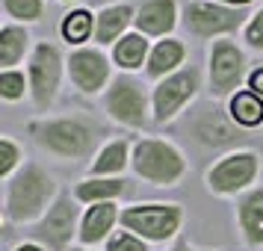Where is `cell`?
I'll use <instances>...</instances> for the list:
<instances>
[{"instance_id":"obj_10","label":"cell","mask_w":263,"mask_h":251,"mask_svg":"<svg viewBox=\"0 0 263 251\" xmlns=\"http://www.w3.org/2000/svg\"><path fill=\"white\" fill-rule=\"evenodd\" d=\"M68 74V56L57 42H36L27 60V80H30V101L39 112H48L60 98L62 77Z\"/></svg>"},{"instance_id":"obj_15","label":"cell","mask_w":263,"mask_h":251,"mask_svg":"<svg viewBox=\"0 0 263 251\" xmlns=\"http://www.w3.org/2000/svg\"><path fill=\"white\" fill-rule=\"evenodd\" d=\"M116 225H121V207L116 201L86 207L83 219H80V237H77V245H83V248L107 245V239L116 234Z\"/></svg>"},{"instance_id":"obj_26","label":"cell","mask_w":263,"mask_h":251,"mask_svg":"<svg viewBox=\"0 0 263 251\" xmlns=\"http://www.w3.org/2000/svg\"><path fill=\"white\" fill-rule=\"evenodd\" d=\"M30 95V80H27V68H9V71H0V98L18 104Z\"/></svg>"},{"instance_id":"obj_20","label":"cell","mask_w":263,"mask_h":251,"mask_svg":"<svg viewBox=\"0 0 263 251\" xmlns=\"http://www.w3.org/2000/svg\"><path fill=\"white\" fill-rule=\"evenodd\" d=\"M151 48H154L151 38L142 36V33H136V30H130L127 36H121L119 42L109 48V60H112V65H116L121 74H133V71H139V68L148 65Z\"/></svg>"},{"instance_id":"obj_36","label":"cell","mask_w":263,"mask_h":251,"mask_svg":"<svg viewBox=\"0 0 263 251\" xmlns=\"http://www.w3.org/2000/svg\"><path fill=\"white\" fill-rule=\"evenodd\" d=\"M60 3H74V0H60Z\"/></svg>"},{"instance_id":"obj_19","label":"cell","mask_w":263,"mask_h":251,"mask_svg":"<svg viewBox=\"0 0 263 251\" xmlns=\"http://www.w3.org/2000/svg\"><path fill=\"white\" fill-rule=\"evenodd\" d=\"M186 45L180 42V38H160V42H154V48H151V56H148V65H145V77L148 80H154V83H160V80H166L168 74L180 71L183 65H186Z\"/></svg>"},{"instance_id":"obj_23","label":"cell","mask_w":263,"mask_h":251,"mask_svg":"<svg viewBox=\"0 0 263 251\" xmlns=\"http://www.w3.org/2000/svg\"><path fill=\"white\" fill-rule=\"evenodd\" d=\"M60 36L62 42H68V48H86V42L95 38V12L86 9V6H77L71 12L62 15L60 21Z\"/></svg>"},{"instance_id":"obj_22","label":"cell","mask_w":263,"mask_h":251,"mask_svg":"<svg viewBox=\"0 0 263 251\" xmlns=\"http://www.w3.org/2000/svg\"><path fill=\"white\" fill-rule=\"evenodd\" d=\"M127 189H130V183L124 178H89V175H86L83 180L74 183L71 195L83 204V207H92V204L119 201V198L127 195Z\"/></svg>"},{"instance_id":"obj_2","label":"cell","mask_w":263,"mask_h":251,"mask_svg":"<svg viewBox=\"0 0 263 251\" xmlns=\"http://www.w3.org/2000/svg\"><path fill=\"white\" fill-rule=\"evenodd\" d=\"M175 130L183 133L198 151L216 154V157L239 151V148L246 145V139H249V133L231 119L228 107L222 101H216V98L195 101V104L175 121Z\"/></svg>"},{"instance_id":"obj_6","label":"cell","mask_w":263,"mask_h":251,"mask_svg":"<svg viewBox=\"0 0 263 251\" xmlns=\"http://www.w3.org/2000/svg\"><path fill=\"white\" fill-rule=\"evenodd\" d=\"M249 18V9L225 6L219 0H186L180 12V24L192 38L216 42V38H234L237 33H242Z\"/></svg>"},{"instance_id":"obj_35","label":"cell","mask_w":263,"mask_h":251,"mask_svg":"<svg viewBox=\"0 0 263 251\" xmlns=\"http://www.w3.org/2000/svg\"><path fill=\"white\" fill-rule=\"evenodd\" d=\"M71 251H98V248H83V245H74Z\"/></svg>"},{"instance_id":"obj_32","label":"cell","mask_w":263,"mask_h":251,"mask_svg":"<svg viewBox=\"0 0 263 251\" xmlns=\"http://www.w3.org/2000/svg\"><path fill=\"white\" fill-rule=\"evenodd\" d=\"M12 251H48L45 245H39V242H33V239H24L21 245H15Z\"/></svg>"},{"instance_id":"obj_16","label":"cell","mask_w":263,"mask_h":251,"mask_svg":"<svg viewBox=\"0 0 263 251\" xmlns=\"http://www.w3.org/2000/svg\"><path fill=\"white\" fill-rule=\"evenodd\" d=\"M133 136H109L89 163V178H124L133 157Z\"/></svg>"},{"instance_id":"obj_25","label":"cell","mask_w":263,"mask_h":251,"mask_svg":"<svg viewBox=\"0 0 263 251\" xmlns=\"http://www.w3.org/2000/svg\"><path fill=\"white\" fill-rule=\"evenodd\" d=\"M3 3V15L6 21H15V24H39L45 18V0H0Z\"/></svg>"},{"instance_id":"obj_24","label":"cell","mask_w":263,"mask_h":251,"mask_svg":"<svg viewBox=\"0 0 263 251\" xmlns=\"http://www.w3.org/2000/svg\"><path fill=\"white\" fill-rule=\"evenodd\" d=\"M225 107L231 112V119L237 121L246 133L263 124V98L254 95L251 89H239L237 95H231L225 101Z\"/></svg>"},{"instance_id":"obj_3","label":"cell","mask_w":263,"mask_h":251,"mask_svg":"<svg viewBox=\"0 0 263 251\" xmlns=\"http://www.w3.org/2000/svg\"><path fill=\"white\" fill-rule=\"evenodd\" d=\"M3 219L6 225L33 227L42 216L50 210V204L60 198V183L48 175V168L39 163H24V168L3 180Z\"/></svg>"},{"instance_id":"obj_28","label":"cell","mask_w":263,"mask_h":251,"mask_svg":"<svg viewBox=\"0 0 263 251\" xmlns=\"http://www.w3.org/2000/svg\"><path fill=\"white\" fill-rule=\"evenodd\" d=\"M104 251H151V242H145L142 237H136V234H130V230L119 227V230L107 239Z\"/></svg>"},{"instance_id":"obj_14","label":"cell","mask_w":263,"mask_h":251,"mask_svg":"<svg viewBox=\"0 0 263 251\" xmlns=\"http://www.w3.org/2000/svg\"><path fill=\"white\" fill-rule=\"evenodd\" d=\"M180 9L178 0H139L136 3V21L133 30L148 38H172L180 24Z\"/></svg>"},{"instance_id":"obj_7","label":"cell","mask_w":263,"mask_h":251,"mask_svg":"<svg viewBox=\"0 0 263 251\" xmlns=\"http://www.w3.org/2000/svg\"><path fill=\"white\" fill-rule=\"evenodd\" d=\"M186 210L178 201H145L121 207V225L145 242H175L183 230Z\"/></svg>"},{"instance_id":"obj_29","label":"cell","mask_w":263,"mask_h":251,"mask_svg":"<svg viewBox=\"0 0 263 251\" xmlns=\"http://www.w3.org/2000/svg\"><path fill=\"white\" fill-rule=\"evenodd\" d=\"M242 36V45L249 50H254V53H263V3L251 12L249 24H246V30L239 33Z\"/></svg>"},{"instance_id":"obj_17","label":"cell","mask_w":263,"mask_h":251,"mask_svg":"<svg viewBox=\"0 0 263 251\" xmlns=\"http://www.w3.org/2000/svg\"><path fill=\"white\" fill-rule=\"evenodd\" d=\"M136 21V6L133 3H112L101 6L95 12V45L98 48H112L121 36H127Z\"/></svg>"},{"instance_id":"obj_27","label":"cell","mask_w":263,"mask_h":251,"mask_svg":"<svg viewBox=\"0 0 263 251\" xmlns=\"http://www.w3.org/2000/svg\"><path fill=\"white\" fill-rule=\"evenodd\" d=\"M24 148L15 142L12 136H0V178L9 180L24 168Z\"/></svg>"},{"instance_id":"obj_30","label":"cell","mask_w":263,"mask_h":251,"mask_svg":"<svg viewBox=\"0 0 263 251\" xmlns=\"http://www.w3.org/2000/svg\"><path fill=\"white\" fill-rule=\"evenodd\" d=\"M166 251H231V248H201V245H195L190 237H183V234H180V237L175 239Z\"/></svg>"},{"instance_id":"obj_12","label":"cell","mask_w":263,"mask_h":251,"mask_svg":"<svg viewBox=\"0 0 263 251\" xmlns=\"http://www.w3.org/2000/svg\"><path fill=\"white\" fill-rule=\"evenodd\" d=\"M80 219H83L80 201L71 192H60V198L50 204V210L27 234L33 242L45 245L48 251H71L80 237Z\"/></svg>"},{"instance_id":"obj_34","label":"cell","mask_w":263,"mask_h":251,"mask_svg":"<svg viewBox=\"0 0 263 251\" xmlns=\"http://www.w3.org/2000/svg\"><path fill=\"white\" fill-rule=\"evenodd\" d=\"M98 6H112V3H130V0H92Z\"/></svg>"},{"instance_id":"obj_11","label":"cell","mask_w":263,"mask_h":251,"mask_svg":"<svg viewBox=\"0 0 263 251\" xmlns=\"http://www.w3.org/2000/svg\"><path fill=\"white\" fill-rule=\"evenodd\" d=\"M204 86V77L195 65H183L180 71L168 74L166 80L151 86V109H154V124H175L186 109L198 101V92Z\"/></svg>"},{"instance_id":"obj_31","label":"cell","mask_w":263,"mask_h":251,"mask_svg":"<svg viewBox=\"0 0 263 251\" xmlns=\"http://www.w3.org/2000/svg\"><path fill=\"white\" fill-rule=\"evenodd\" d=\"M246 89H251L254 95H260V98H263V65H257V68H251V71H249Z\"/></svg>"},{"instance_id":"obj_1","label":"cell","mask_w":263,"mask_h":251,"mask_svg":"<svg viewBox=\"0 0 263 251\" xmlns=\"http://www.w3.org/2000/svg\"><path fill=\"white\" fill-rule=\"evenodd\" d=\"M27 133L33 136L39 151L57 160H95L101 145L107 142L104 124L89 112H65V115H36L27 121Z\"/></svg>"},{"instance_id":"obj_5","label":"cell","mask_w":263,"mask_h":251,"mask_svg":"<svg viewBox=\"0 0 263 251\" xmlns=\"http://www.w3.org/2000/svg\"><path fill=\"white\" fill-rule=\"evenodd\" d=\"M104 112L109 115V121H116L124 130H145L148 124H154L151 89L139 77L119 71L104 92Z\"/></svg>"},{"instance_id":"obj_8","label":"cell","mask_w":263,"mask_h":251,"mask_svg":"<svg viewBox=\"0 0 263 251\" xmlns=\"http://www.w3.org/2000/svg\"><path fill=\"white\" fill-rule=\"evenodd\" d=\"M263 160L251 148H239L231 154L216 157L204 171V189L216 198H239L242 192L257 186Z\"/></svg>"},{"instance_id":"obj_9","label":"cell","mask_w":263,"mask_h":251,"mask_svg":"<svg viewBox=\"0 0 263 251\" xmlns=\"http://www.w3.org/2000/svg\"><path fill=\"white\" fill-rule=\"evenodd\" d=\"M249 56L237 38H216L207 48V89L210 98L225 104L231 95L246 89L249 80Z\"/></svg>"},{"instance_id":"obj_4","label":"cell","mask_w":263,"mask_h":251,"mask_svg":"<svg viewBox=\"0 0 263 251\" xmlns=\"http://www.w3.org/2000/svg\"><path fill=\"white\" fill-rule=\"evenodd\" d=\"M130 171L142 183L172 189L190 175V157L175 139L166 136H139L133 142Z\"/></svg>"},{"instance_id":"obj_13","label":"cell","mask_w":263,"mask_h":251,"mask_svg":"<svg viewBox=\"0 0 263 251\" xmlns=\"http://www.w3.org/2000/svg\"><path fill=\"white\" fill-rule=\"evenodd\" d=\"M112 60L109 53H104V48L98 45H86V48H74L68 53V80L71 86L86 98L104 95L112 83Z\"/></svg>"},{"instance_id":"obj_21","label":"cell","mask_w":263,"mask_h":251,"mask_svg":"<svg viewBox=\"0 0 263 251\" xmlns=\"http://www.w3.org/2000/svg\"><path fill=\"white\" fill-rule=\"evenodd\" d=\"M33 48H36V42L30 36V30L24 24L6 21L0 27V71L18 68L24 60H30Z\"/></svg>"},{"instance_id":"obj_18","label":"cell","mask_w":263,"mask_h":251,"mask_svg":"<svg viewBox=\"0 0 263 251\" xmlns=\"http://www.w3.org/2000/svg\"><path fill=\"white\" fill-rule=\"evenodd\" d=\"M237 227L249 248H263V183L237 198Z\"/></svg>"},{"instance_id":"obj_33","label":"cell","mask_w":263,"mask_h":251,"mask_svg":"<svg viewBox=\"0 0 263 251\" xmlns=\"http://www.w3.org/2000/svg\"><path fill=\"white\" fill-rule=\"evenodd\" d=\"M219 3H225V6H237V9H249L254 0H219Z\"/></svg>"}]
</instances>
